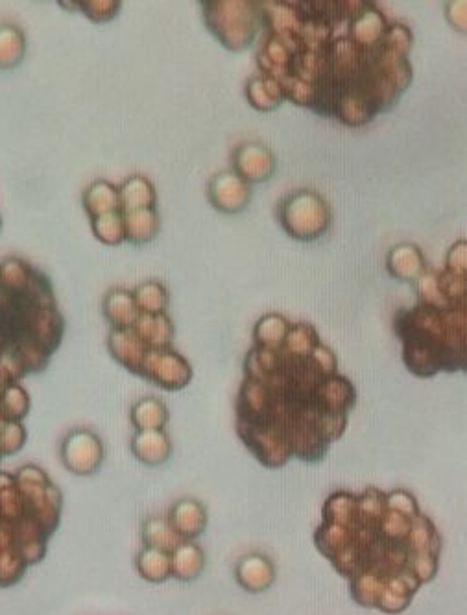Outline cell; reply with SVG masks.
Masks as SVG:
<instances>
[{"mask_svg":"<svg viewBox=\"0 0 467 615\" xmlns=\"http://www.w3.org/2000/svg\"><path fill=\"white\" fill-rule=\"evenodd\" d=\"M466 241L447 252L444 270L427 272L414 283L418 302L399 309L394 331L403 344V362L420 379L466 372L467 261Z\"/></svg>","mask_w":467,"mask_h":615,"instance_id":"cell-4","label":"cell"},{"mask_svg":"<svg viewBox=\"0 0 467 615\" xmlns=\"http://www.w3.org/2000/svg\"><path fill=\"white\" fill-rule=\"evenodd\" d=\"M65 333L50 279L23 259L0 263V361L23 379L41 374Z\"/></svg>","mask_w":467,"mask_h":615,"instance_id":"cell-5","label":"cell"},{"mask_svg":"<svg viewBox=\"0 0 467 615\" xmlns=\"http://www.w3.org/2000/svg\"><path fill=\"white\" fill-rule=\"evenodd\" d=\"M204 6L205 25L209 32L231 52L248 49L261 30L259 2L248 0H207Z\"/></svg>","mask_w":467,"mask_h":615,"instance_id":"cell-8","label":"cell"},{"mask_svg":"<svg viewBox=\"0 0 467 615\" xmlns=\"http://www.w3.org/2000/svg\"><path fill=\"white\" fill-rule=\"evenodd\" d=\"M132 294L139 313H167L170 296L163 283L146 281L132 290Z\"/></svg>","mask_w":467,"mask_h":615,"instance_id":"cell-27","label":"cell"},{"mask_svg":"<svg viewBox=\"0 0 467 615\" xmlns=\"http://www.w3.org/2000/svg\"><path fill=\"white\" fill-rule=\"evenodd\" d=\"M233 172L250 185L270 180L276 172L274 152L261 141H244L231 154Z\"/></svg>","mask_w":467,"mask_h":615,"instance_id":"cell-13","label":"cell"},{"mask_svg":"<svg viewBox=\"0 0 467 615\" xmlns=\"http://www.w3.org/2000/svg\"><path fill=\"white\" fill-rule=\"evenodd\" d=\"M207 200L216 211L224 215H237L252 200V185L242 180L233 170H222L207 185Z\"/></svg>","mask_w":467,"mask_h":615,"instance_id":"cell-12","label":"cell"},{"mask_svg":"<svg viewBox=\"0 0 467 615\" xmlns=\"http://www.w3.org/2000/svg\"><path fill=\"white\" fill-rule=\"evenodd\" d=\"M63 492L37 464L0 470V590L41 564L60 529Z\"/></svg>","mask_w":467,"mask_h":615,"instance_id":"cell-6","label":"cell"},{"mask_svg":"<svg viewBox=\"0 0 467 615\" xmlns=\"http://www.w3.org/2000/svg\"><path fill=\"white\" fill-rule=\"evenodd\" d=\"M359 399L316 327L264 314L253 327L235 401V429L266 470L318 464L348 429Z\"/></svg>","mask_w":467,"mask_h":615,"instance_id":"cell-2","label":"cell"},{"mask_svg":"<svg viewBox=\"0 0 467 615\" xmlns=\"http://www.w3.org/2000/svg\"><path fill=\"white\" fill-rule=\"evenodd\" d=\"M104 316L111 324V329H124L132 326L139 316V309L133 300L132 290H109L104 298Z\"/></svg>","mask_w":467,"mask_h":615,"instance_id":"cell-22","label":"cell"},{"mask_svg":"<svg viewBox=\"0 0 467 615\" xmlns=\"http://www.w3.org/2000/svg\"><path fill=\"white\" fill-rule=\"evenodd\" d=\"M26 56V36L23 28H19L13 23H2L0 25V69L10 71Z\"/></svg>","mask_w":467,"mask_h":615,"instance_id":"cell-25","label":"cell"},{"mask_svg":"<svg viewBox=\"0 0 467 615\" xmlns=\"http://www.w3.org/2000/svg\"><path fill=\"white\" fill-rule=\"evenodd\" d=\"M91 228L98 241L108 246L122 244L124 242V211L91 220Z\"/></svg>","mask_w":467,"mask_h":615,"instance_id":"cell-29","label":"cell"},{"mask_svg":"<svg viewBox=\"0 0 467 615\" xmlns=\"http://www.w3.org/2000/svg\"><path fill=\"white\" fill-rule=\"evenodd\" d=\"M172 579L180 582H192L198 579L205 569V555L196 542L181 540L172 551Z\"/></svg>","mask_w":467,"mask_h":615,"instance_id":"cell-18","label":"cell"},{"mask_svg":"<svg viewBox=\"0 0 467 615\" xmlns=\"http://www.w3.org/2000/svg\"><path fill=\"white\" fill-rule=\"evenodd\" d=\"M165 519L176 536L189 542H196V538L204 534L209 521L204 505L191 497L176 501L168 510Z\"/></svg>","mask_w":467,"mask_h":615,"instance_id":"cell-14","label":"cell"},{"mask_svg":"<svg viewBox=\"0 0 467 615\" xmlns=\"http://www.w3.org/2000/svg\"><path fill=\"white\" fill-rule=\"evenodd\" d=\"M168 414L167 405L157 398L139 399L132 407L130 420L135 427V433L143 431H165L167 427Z\"/></svg>","mask_w":467,"mask_h":615,"instance_id":"cell-21","label":"cell"},{"mask_svg":"<svg viewBox=\"0 0 467 615\" xmlns=\"http://www.w3.org/2000/svg\"><path fill=\"white\" fill-rule=\"evenodd\" d=\"M0 224H2V222H0Z\"/></svg>","mask_w":467,"mask_h":615,"instance_id":"cell-31","label":"cell"},{"mask_svg":"<svg viewBox=\"0 0 467 615\" xmlns=\"http://www.w3.org/2000/svg\"><path fill=\"white\" fill-rule=\"evenodd\" d=\"M259 10V74L294 106L360 128L412 84V30L375 2L266 0Z\"/></svg>","mask_w":467,"mask_h":615,"instance_id":"cell-1","label":"cell"},{"mask_svg":"<svg viewBox=\"0 0 467 615\" xmlns=\"http://www.w3.org/2000/svg\"><path fill=\"white\" fill-rule=\"evenodd\" d=\"M135 569L146 582L163 584L172 579V560L170 553L156 547H143L135 558Z\"/></svg>","mask_w":467,"mask_h":615,"instance_id":"cell-24","label":"cell"},{"mask_svg":"<svg viewBox=\"0 0 467 615\" xmlns=\"http://www.w3.org/2000/svg\"><path fill=\"white\" fill-rule=\"evenodd\" d=\"M119 196L124 213L135 209H156L157 194L154 183L141 174L130 176L124 181L119 187Z\"/></svg>","mask_w":467,"mask_h":615,"instance_id":"cell-20","label":"cell"},{"mask_svg":"<svg viewBox=\"0 0 467 615\" xmlns=\"http://www.w3.org/2000/svg\"><path fill=\"white\" fill-rule=\"evenodd\" d=\"M30 396L21 379L0 361V462L17 455L28 440L24 420L30 414Z\"/></svg>","mask_w":467,"mask_h":615,"instance_id":"cell-10","label":"cell"},{"mask_svg":"<svg viewBox=\"0 0 467 615\" xmlns=\"http://www.w3.org/2000/svg\"><path fill=\"white\" fill-rule=\"evenodd\" d=\"M235 580L242 590L263 593L270 590L276 582V566L268 556L250 553L237 562Z\"/></svg>","mask_w":467,"mask_h":615,"instance_id":"cell-15","label":"cell"},{"mask_svg":"<svg viewBox=\"0 0 467 615\" xmlns=\"http://www.w3.org/2000/svg\"><path fill=\"white\" fill-rule=\"evenodd\" d=\"M244 93H246L250 106L257 111H261V113L276 111L285 102L276 84L270 82L268 78H264L263 74L252 76L244 87Z\"/></svg>","mask_w":467,"mask_h":615,"instance_id":"cell-26","label":"cell"},{"mask_svg":"<svg viewBox=\"0 0 467 615\" xmlns=\"http://www.w3.org/2000/svg\"><path fill=\"white\" fill-rule=\"evenodd\" d=\"M314 547L348 580L362 608L403 614L418 591L436 579L444 538L408 490L368 486L325 499Z\"/></svg>","mask_w":467,"mask_h":615,"instance_id":"cell-3","label":"cell"},{"mask_svg":"<svg viewBox=\"0 0 467 615\" xmlns=\"http://www.w3.org/2000/svg\"><path fill=\"white\" fill-rule=\"evenodd\" d=\"M111 357L128 372L168 392L192 381L189 361L174 350V324L168 313H139L132 326L111 329Z\"/></svg>","mask_w":467,"mask_h":615,"instance_id":"cell-7","label":"cell"},{"mask_svg":"<svg viewBox=\"0 0 467 615\" xmlns=\"http://www.w3.org/2000/svg\"><path fill=\"white\" fill-rule=\"evenodd\" d=\"M74 6L84 12L93 23H109L113 21L120 12V2H108V0H95V2H74Z\"/></svg>","mask_w":467,"mask_h":615,"instance_id":"cell-30","label":"cell"},{"mask_svg":"<svg viewBox=\"0 0 467 615\" xmlns=\"http://www.w3.org/2000/svg\"><path fill=\"white\" fill-rule=\"evenodd\" d=\"M106 449L102 438L95 431L78 427L63 436L60 444V460L65 470L78 477H91L102 468Z\"/></svg>","mask_w":467,"mask_h":615,"instance_id":"cell-11","label":"cell"},{"mask_svg":"<svg viewBox=\"0 0 467 615\" xmlns=\"http://www.w3.org/2000/svg\"><path fill=\"white\" fill-rule=\"evenodd\" d=\"M133 457L148 468L163 466L172 457V442L165 431H143L132 438Z\"/></svg>","mask_w":467,"mask_h":615,"instance_id":"cell-17","label":"cell"},{"mask_svg":"<svg viewBox=\"0 0 467 615\" xmlns=\"http://www.w3.org/2000/svg\"><path fill=\"white\" fill-rule=\"evenodd\" d=\"M84 209L89 220H95L104 215L119 213L122 211L120 205L119 187L106 180H98L91 183L84 191Z\"/></svg>","mask_w":467,"mask_h":615,"instance_id":"cell-19","label":"cell"},{"mask_svg":"<svg viewBox=\"0 0 467 615\" xmlns=\"http://www.w3.org/2000/svg\"><path fill=\"white\" fill-rule=\"evenodd\" d=\"M427 261L420 248L412 242L396 244L386 257V270L405 283H416L427 272Z\"/></svg>","mask_w":467,"mask_h":615,"instance_id":"cell-16","label":"cell"},{"mask_svg":"<svg viewBox=\"0 0 467 615\" xmlns=\"http://www.w3.org/2000/svg\"><path fill=\"white\" fill-rule=\"evenodd\" d=\"M277 220L292 239L316 241L324 237L331 226V209L316 191L300 189L279 202Z\"/></svg>","mask_w":467,"mask_h":615,"instance_id":"cell-9","label":"cell"},{"mask_svg":"<svg viewBox=\"0 0 467 615\" xmlns=\"http://www.w3.org/2000/svg\"><path fill=\"white\" fill-rule=\"evenodd\" d=\"M159 233L156 209H135L124 213V241L146 244L154 241Z\"/></svg>","mask_w":467,"mask_h":615,"instance_id":"cell-23","label":"cell"},{"mask_svg":"<svg viewBox=\"0 0 467 615\" xmlns=\"http://www.w3.org/2000/svg\"><path fill=\"white\" fill-rule=\"evenodd\" d=\"M141 536H143L144 547H156L167 553H170L183 540L168 527L165 518L146 519Z\"/></svg>","mask_w":467,"mask_h":615,"instance_id":"cell-28","label":"cell"}]
</instances>
